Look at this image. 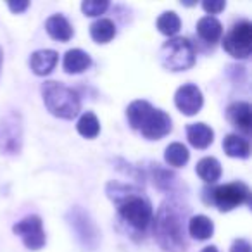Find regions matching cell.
<instances>
[{
    "instance_id": "cell-25",
    "label": "cell",
    "mask_w": 252,
    "mask_h": 252,
    "mask_svg": "<svg viewBox=\"0 0 252 252\" xmlns=\"http://www.w3.org/2000/svg\"><path fill=\"white\" fill-rule=\"evenodd\" d=\"M109 7V2L105 0H85L81 4V11L85 16H90V18H97V16L104 14Z\"/></svg>"
},
{
    "instance_id": "cell-20",
    "label": "cell",
    "mask_w": 252,
    "mask_h": 252,
    "mask_svg": "<svg viewBox=\"0 0 252 252\" xmlns=\"http://www.w3.org/2000/svg\"><path fill=\"white\" fill-rule=\"evenodd\" d=\"M90 36L97 43H109L116 36V25L111 19L100 18L90 26Z\"/></svg>"
},
{
    "instance_id": "cell-27",
    "label": "cell",
    "mask_w": 252,
    "mask_h": 252,
    "mask_svg": "<svg viewBox=\"0 0 252 252\" xmlns=\"http://www.w3.org/2000/svg\"><path fill=\"white\" fill-rule=\"evenodd\" d=\"M156 169H158V176H156L154 182L158 183V187L159 189H169V187H171V180L175 178V176H173L171 173L164 171V169H159V168H156Z\"/></svg>"
},
{
    "instance_id": "cell-26",
    "label": "cell",
    "mask_w": 252,
    "mask_h": 252,
    "mask_svg": "<svg viewBox=\"0 0 252 252\" xmlns=\"http://www.w3.org/2000/svg\"><path fill=\"white\" fill-rule=\"evenodd\" d=\"M226 7V2H223V0H206V2H202V9L207 12V14H220L223 9Z\"/></svg>"
},
{
    "instance_id": "cell-15",
    "label": "cell",
    "mask_w": 252,
    "mask_h": 252,
    "mask_svg": "<svg viewBox=\"0 0 252 252\" xmlns=\"http://www.w3.org/2000/svg\"><path fill=\"white\" fill-rule=\"evenodd\" d=\"M92 64V59L85 50L81 49H71L66 52L63 59V67L66 73L69 74H80L87 71Z\"/></svg>"
},
{
    "instance_id": "cell-17",
    "label": "cell",
    "mask_w": 252,
    "mask_h": 252,
    "mask_svg": "<svg viewBox=\"0 0 252 252\" xmlns=\"http://www.w3.org/2000/svg\"><path fill=\"white\" fill-rule=\"evenodd\" d=\"M197 33L206 43H216L223 36V25L214 16H204L197 23Z\"/></svg>"
},
{
    "instance_id": "cell-3",
    "label": "cell",
    "mask_w": 252,
    "mask_h": 252,
    "mask_svg": "<svg viewBox=\"0 0 252 252\" xmlns=\"http://www.w3.org/2000/svg\"><path fill=\"white\" fill-rule=\"evenodd\" d=\"M126 116L131 128L138 130L149 140H159L171 131V118L161 109H156L147 100H135L128 105Z\"/></svg>"
},
{
    "instance_id": "cell-31",
    "label": "cell",
    "mask_w": 252,
    "mask_h": 252,
    "mask_svg": "<svg viewBox=\"0 0 252 252\" xmlns=\"http://www.w3.org/2000/svg\"><path fill=\"white\" fill-rule=\"evenodd\" d=\"M2 64H4V50L0 47V71H2Z\"/></svg>"
},
{
    "instance_id": "cell-30",
    "label": "cell",
    "mask_w": 252,
    "mask_h": 252,
    "mask_svg": "<svg viewBox=\"0 0 252 252\" xmlns=\"http://www.w3.org/2000/svg\"><path fill=\"white\" fill-rule=\"evenodd\" d=\"M202 252H220V251H218V249L214 247V245H209V247H204Z\"/></svg>"
},
{
    "instance_id": "cell-29",
    "label": "cell",
    "mask_w": 252,
    "mask_h": 252,
    "mask_svg": "<svg viewBox=\"0 0 252 252\" xmlns=\"http://www.w3.org/2000/svg\"><path fill=\"white\" fill-rule=\"evenodd\" d=\"M30 7V2H9V9H11L14 14H21L26 9Z\"/></svg>"
},
{
    "instance_id": "cell-9",
    "label": "cell",
    "mask_w": 252,
    "mask_h": 252,
    "mask_svg": "<svg viewBox=\"0 0 252 252\" xmlns=\"http://www.w3.org/2000/svg\"><path fill=\"white\" fill-rule=\"evenodd\" d=\"M249 197H251L249 187L242 182H233L214 189L211 192V202L220 211L226 213V211H231L242 204L249 202Z\"/></svg>"
},
{
    "instance_id": "cell-19",
    "label": "cell",
    "mask_w": 252,
    "mask_h": 252,
    "mask_svg": "<svg viewBox=\"0 0 252 252\" xmlns=\"http://www.w3.org/2000/svg\"><path fill=\"white\" fill-rule=\"evenodd\" d=\"M223 149H224V152H226V156L237 158V159H247L249 154H251V145H249V142L235 133H230L224 137Z\"/></svg>"
},
{
    "instance_id": "cell-18",
    "label": "cell",
    "mask_w": 252,
    "mask_h": 252,
    "mask_svg": "<svg viewBox=\"0 0 252 252\" xmlns=\"http://www.w3.org/2000/svg\"><path fill=\"white\" fill-rule=\"evenodd\" d=\"M189 233L195 240H207L214 233V223L204 214L192 216L189 221Z\"/></svg>"
},
{
    "instance_id": "cell-21",
    "label": "cell",
    "mask_w": 252,
    "mask_h": 252,
    "mask_svg": "<svg viewBox=\"0 0 252 252\" xmlns=\"http://www.w3.org/2000/svg\"><path fill=\"white\" fill-rule=\"evenodd\" d=\"M195 171L206 183H214L221 176V164L216 158H202L197 162Z\"/></svg>"
},
{
    "instance_id": "cell-12",
    "label": "cell",
    "mask_w": 252,
    "mask_h": 252,
    "mask_svg": "<svg viewBox=\"0 0 252 252\" xmlns=\"http://www.w3.org/2000/svg\"><path fill=\"white\" fill-rule=\"evenodd\" d=\"M57 61H59V54L56 50L42 49L32 54V57H30V67H32V71L36 76H47V74L52 73Z\"/></svg>"
},
{
    "instance_id": "cell-14",
    "label": "cell",
    "mask_w": 252,
    "mask_h": 252,
    "mask_svg": "<svg viewBox=\"0 0 252 252\" xmlns=\"http://www.w3.org/2000/svg\"><path fill=\"white\" fill-rule=\"evenodd\" d=\"M187 138L195 149H207L214 140V131L206 123H193L187 126Z\"/></svg>"
},
{
    "instance_id": "cell-24",
    "label": "cell",
    "mask_w": 252,
    "mask_h": 252,
    "mask_svg": "<svg viewBox=\"0 0 252 252\" xmlns=\"http://www.w3.org/2000/svg\"><path fill=\"white\" fill-rule=\"evenodd\" d=\"M182 28V21H180L178 14L173 11L162 12L158 18V30L166 36H175Z\"/></svg>"
},
{
    "instance_id": "cell-5",
    "label": "cell",
    "mask_w": 252,
    "mask_h": 252,
    "mask_svg": "<svg viewBox=\"0 0 252 252\" xmlns=\"http://www.w3.org/2000/svg\"><path fill=\"white\" fill-rule=\"evenodd\" d=\"M195 47L189 38L175 36L169 38L168 42L162 43L159 50V59L161 64L168 71H187L195 64Z\"/></svg>"
},
{
    "instance_id": "cell-13",
    "label": "cell",
    "mask_w": 252,
    "mask_h": 252,
    "mask_svg": "<svg viewBox=\"0 0 252 252\" xmlns=\"http://www.w3.org/2000/svg\"><path fill=\"white\" fill-rule=\"evenodd\" d=\"M226 118L231 125L237 126L238 130H242L244 133L251 131L252 114H251V105L247 102H235V104H231L226 111Z\"/></svg>"
},
{
    "instance_id": "cell-10",
    "label": "cell",
    "mask_w": 252,
    "mask_h": 252,
    "mask_svg": "<svg viewBox=\"0 0 252 252\" xmlns=\"http://www.w3.org/2000/svg\"><path fill=\"white\" fill-rule=\"evenodd\" d=\"M12 231H14V235H18L21 238L25 247L30 249V251H40V249H43V245L47 242L43 221L36 214H30V216L23 218L21 221H18L12 226Z\"/></svg>"
},
{
    "instance_id": "cell-16",
    "label": "cell",
    "mask_w": 252,
    "mask_h": 252,
    "mask_svg": "<svg viewBox=\"0 0 252 252\" xmlns=\"http://www.w3.org/2000/svg\"><path fill=\"white\" fill-rule=\"evenodd\" d=\"M45 30L50 38L57 40V42H67V40L73 38V26L61 14L50 16L45 23Z\"/></svg>"
},
{
    "instance_id": "cell-23",
    "label": "cell",
    "mask_w": 252,
    "mask_h": 252,
    "mask_svg": "<svg viewBox=\"0 0 252 252\" xmlns=\"http://www.w3.org/2000/svg\"><path fill=\"white\" fill-rule=\"evenodd\" d=\"M76 130L81 137L95 138L100 133V123H98L97 116H95L94 112H85V114H81V118L78 119Z\"/></svg>"
},
{
    "instance_id": "cell-1",
    "label": "cell",
    "mask_w": 252,
    "mask_h": 252,
    "mask_svg": "<svg viewBox=\"0 0 252 252\" xmlns=\"http://www.w3.org/2000/svg\"><path fill=\"white\" fill-rule=\"evenodd\" d=\"M107 195L118 206V213L125 223L138 231H144L152 223L154 211L147 197L140 193V190L123 183L111 182L107 185Z\"/></svg>"
},
{
    "instance_id": "cell-6",
    "label": "cell",
    "mask_w": 252,
    "mask_h": 252,
    "mask_svg": "<svg viewBox=\"0 0 252 252\" xmlns=\"http://www.w3.org/2000/svg\"><path fill=\"white\" fill-rule=\"evenodd\" d=\"M66 221L69 224L71 231L76 237L78 244L85 249V251H95L100 244V231H98L95 221L92 216L80 206H74L67 211Z\"/></svg>"
},
{
    "instance_id": "cell-4",
    "label": "cell",
    "mask_w": 252,
    "mask_h": 252,
    "mask_svg": "<svg viewBox=\"0 0 252 252\" xmlns=\"http://www.w3.org/2000/svg\"><path fill=\"white\" fill-rule=\"evenodd\" d=\"M42 97L47 111L61 119H74L81 111L80 95L73 88L57 81H45L42 85Z\"/></svg>"
},
{
    "instance_id": "cell-2",
    "label": "cell",
    "mask_w": 252,
    "mask_h": 252,
    "mask_svg": "<svg viewBox=\"0 0 252 252\" xmlns=\"http://www.w3.org/2000/svg\"><path fill=\"white\" fill-rule=\"evenodd\" d=\"M154 237L159 247L166 252H182L187 247L183 213L178 204L162 202L154 220Z\"/></svg>"
},
{
    "instance_id": "cell-28",
    "label": "cell",
    "mask_w": 252,
    "mask_h": 252,
    "mask_svg": "<svg viewBox=\"0 0 252 252\" xmlns=\"http://www.w3.org/2000/svg\"><path fill=\"white\" fill-rule=\"evenodd\" d=\"M230 252H251V244L245 238H238L231 244Z\"/></svg>"
},
{
    "instance_id": "cell-7",
    "label": "cell",
    "mask_w": 252,
    "mask_h": 252,
    "mask_svg": "<svg viewBox=\"0 0 252 252\" xmlns=\"http://www.w3.org/2000/svg\"><path fill=\"white\" fill-rule=\"evenodd\" d=\"M23 149V118L9 111L0 118V154L18 156Z\"/></svg>"
},
{
    "instance_id": "cell-8",
    "label": "cell",
    "mask_w": 252,
    "mask_h": 252,
    "mask_svg": "<svg viewBox=\"0 0 252 252\" xmlns=\"http://www.w3.org/2000/svg\"><path fill=\"white\" fill-rule=\"evenodd\" d=\"M223 49L235 59H247L252 52V25L238 21L231 26L223 40Z\"/></svg>"
},
{
    "instance_id": "cell-11",
    "label": "cell",
    "mask_w": 252,
    "mask_h": 252,
    "mask_svg": "<svg viewBox=\"0 0 252 252\" xmlns=\"http://www.w3.org/2000/svg\"><path fill=\"white\" fill-rule=\"evenodd\" d=\"M204 97L202 92L197 85L187 83L180 87L175 94V105L182 114L185 116H195L202 109Z\"/></svg>"
},
{
    "instance_id": "cell-22",
    "label": "cell",
    "mask_w": 252,
    "mask_h": 252,
    "mask_svg": "<svg viewBox=\"0 0 252 252\" xmlns=\"http://www.w3.org/2000/svg\"><path fill=\"white\" fill-rule=\"evenodd\" d=\"M189 158H190V152L189 149L185 147L183 144L180 142H175V144H169L166 147V152H164V159L169 166H175V168H182L189 162Z\"/></svg>"
}]
</instances>
